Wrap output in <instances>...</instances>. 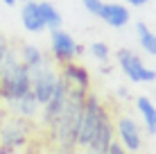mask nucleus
<instances>
[{
  "mask_svg": "<svg viewBox=\"0 0 156 154\" xmlns=\"http://www.w3.org/2000/svg\"><path fill=\"white\" fill-rule=\"evenodd\" d=\"M88 52H90V57H93L95 61H109V45L106 43H102V41H95V43H90L88 48Z\"/></svg>",
  "mask_w": 156,
  "mask_h": 154,
  "instance_id": "obj_19",
  "label": "nucleus"
},
{
  "mask_svg": "<svg viewBox=\"0 0 156 154\" xmlns=\"http://www.w3.org/2000/svg\"><path fill=\"white\" fill-rule=\"evenodd\" d=\"M32 91V70L20 61L18 52L14 48H7L0 68V100L14 104L25 93Z\"/></svg>",
  "mask_w": 156,
  "mask_h": 154,
  "instance_id": "obj_1",
  "label": "nucleus"
},
{
  "mask_svg": "<svg viewBox=\"0 0 156 154\" xmlns=\"http://www.w3.org/2000/svg\"><path fill=\"white\" fill-rule=\"evenodd\" d=\"M57 82H59V75L52 70L50 66H45V63L32 70V93H34V98L39 100L41 107L50 100Z\"/></svg>",
  "mask_w": 156,
  "mask_h": 154,
  "instance_id": "obj_6",
  "label": "nucleus"
},
{
  "mask_svg": "<svg viewBox=\"0 0 156 154\" xmlns=\"http://www.w3.org/2000/svg\"><path fill=\"white\" fill-rule=\"evenodd\" d=\"M104 116H106V109H104V104L100 102V98H95L93 93H88L86 95V102H84L79 134H77V145L79 147H88V143L95 136V131H98V127H100Z\"/></svg>",
  "mask_w": 156,
  "mask_h": 154,
  "instance_id": "obj_3",
  "label": "nucleus"
},
{
  "mask_svg": "<svg viewBox=\"0 0 156 154\" xmlns=\"http://www.w3.org/2000/svg\"><path fill=\"white\" fill-rule=\"evenodd\" d=\"M82 5H84V9L88 14H93V16H98L100 14V9H102V0H82Z\"/></svg>",
  "mask_w": 156,
  "mask_h": 154,
  "instance_id": "obj_20",
  "label": "nucleus"
},
{
  "mask_svg": "<svg viewBox=\"0 0 156 154\" xmlns=\"http://www.w3.org/2000/svg\"><path fill=\"white\" fill-rule=\"evenodd\" d=\"M115 136H118V143L125 147L127 152H138L143 145V134H140V127L133 118L129 116H120L115 123Z\"/></svg>",
  "mask_w": 156,
  "mask_h": 154,
  "instance_id": "obj_8",
  "label": "nucleus"
},
{
  "mask_svg": "<svg viewBox=\"0 0 156 154\" xmlns=\"http://www.w3.org/2000/svg\"><path fill=\"white\" fill-rule=\"evenodd\" d=\"M39 9H41V16H43V23H45V27L48 30H59L61 27V23H63V18H61V14L57 12V7L52 2H39Z\"/></svg>",
  "mask_w": 156,
  "mask_h": 154,
  "instance_id": "obj_18",
  "label": "nucleus"
},
{
  "mask_svg": "<svg viewBox=\"0 0 156 154\" xmlns=\"http://www.w3.org/2000/svg\"><path fill=\"white\" fill-rule=\"evenodd\" d=\"M18 57H20V61H23L30 70H34V68H39V66L45 63V57H43L41 48H36L34 43H25L23 48H20Z\"/></svg>",
  "mask_w": 156,
  "mask_h": 154,
  "instance_id": "obj_16",
  "label": "nucleus"
},
{
  "mask_svg": "<svg viewBox=\"0 0 156 154\" xmlns=\"http://www.w3.org/2000/svg\"><path fill=\"white\" fill-rule=\"evenodd\" d=\"M5 5H9V7H12V5H16V0H2Z\"/></svg>",
  "mask_w": 156,
  "mask_h": 154,
  "instance_id": "obj_25",
  "label": "nucleus"
},
{
  "mask_svg": "<svg viewBox=\"0 0 156 154\" xmlns=\"http://www.w3.org/2000/svg\"><path fill=\"white\" fill-rule=\"evenodd\" d=\"M7 43H0V68H2V59H5V52H7Z\"/></svg>",
  "mask_w": 156,
  "mask_h": 154,
  "instance_id": "obj_23",
  "label": "nucleus"
},
{
  "mask_svg": "<svg viewBox=\"0 0 156 154\" xmlns=\"http://www.w3.org/2000/svg\"><path fill=\"white\" fill-rule=\"evenodd\" d=\"M86 154H88V152H86Z\"/></svg>",
  "mask_w": 156,
  "mask_h": 154,
  "instance_id": "obj_27",
  "label": "nucleus"
},
{
  "mask_svg": "<svg viewBox=\"0 0 156 154\" xmlns=\"http://www.w3.org/2000/svg\"><path fill=\"white\" fill-rule=\"evenodd\" d=\"M68 88H70V84L66 82L61 75H59V82L55 86V91H52L50 100H48L45 104H43V125L45 127H55L57 118L61 116L63 107H66V100H68Z\"/></svg>",
  "mask_w": 156,
  "mask_h": 154,
  "instance_id": "obj_7",
  "label": "nucleus"
},
{
  "mask_svg": "<svg viewBox=\"0 0 156 154\" xmlns=\"http://www.w3.org/2000/svg\"><path fill=\"white\" fill-rule=\"evenodd\" d=\"M113 141H115V129H113V123H111V116L106 113L86 150H88V154H106Z\"/></svg>",
  "mask_w": 156,
  "mask_h": 154,
  "instance_id": "obj_10",
  "label": "nucleus"
},
{
  "mask_svg": "<svg viewBox=\"0 0 156 154\" xmlns=\"http://www.w3.org/2000/svg\"><path fill=\"white\" fill-rule=\"evenodd\" d=\"M57 154H75V150H70V147H59Z\"/></svg>",
  "mask_w": 156,
  "mask_h": 154,
  "instance_id": "obj_24",
  "label": "nucleus"
},
{
  "mask_svg": "<svg viewBox=\"0 0 156 154\" xmlns=\"http://www.w3.org/2000/svg\"><path fill=\"white\" fill-rule=\"evenodd\" d=\"M115 59H118V66H120V70L125 73L127 79H131V82L136 84H149L156 79V70H152V68L145 63L140 57H136L131 50H118L115 52Z\"/></svg>",
  "mask_w": 156,
  "mask_h": 154,
  "instance_id": "obj_4",
  "label": "nucleus"
},
{
  "mask_svg": "<svg viewBox=\"0 0 156 154\" xmlns=\"http://www.w3.org/2000/svg\"><path fill=\"white\" fill-rule=\"evenodd\" d=\"M136 34H138V43L149 57H156V34L147 27L145 23H138L136 25Z\"/></svg>",
  "mask_w": 156,
  "mask_h": 154,
  "instance_id": "obj_17",
  "label": "nucleus"
},
{
  "mask_svg": "<svg viewBox=\"0 0 156 154\" xmlns=\"http://www.w3.org/2000/svg\"><path fill=\"white\" fill-rule=\"evenodd\" d=\"M50 50H52V57L59 66L63 63H70L75 61V57L82 52V48L77 45V41L73 39L68 32H63L61 27L59 30H52V36H50Z\"/></svg>",
  "mask_w": 156,
  "mask_h": 154,
  "instance_id": "obj_5",
  "label": "nucleus"
},
{
  "mask_svg": "<svg viewBox=\"0 0 156 154\" xmlns=\"http://www.w3.org/2000/svg\"><path fill=\"white\" fill-rule=\"evenodd\" d=\"M61 77L66 79L70 86H79V88H86V91H88V86H90V75L82 63H75V61L63 63L61 66Z\"/></svg>",
  "mask_w": 156,
  "mask_h": 154,
  "instance_id": "obj_13",
  "label": "nucleus"
},
{
  "mask_svg": "<svg viewBox=\"0 0 156 154\" xmlns=\"http://www.w3.org/2000/svg\"><path fill=\"white\" fill-rule=\"evenodd\" d=\"M14 109H16V113L20 116V118H25V120H32V118H36L39 116V109H41V104H39V100L34 98V93H25L20 100H16L14 102Z\"/></svg>",
  "mask_w": 156,
  "mask_h": 154,
  "instance_id": "obj_15",
  "label": "nucleus"
},
{
  "mask_svg": "<svg viewBox=\"0 0 156 154\" xmlns=\"http://www.w3.org/2000/svg\"><path fill=\"white\" fill-rule=\"evenodd\" d=\"M20 23H23V27L30 34H41L43 30H48L45 23H43V16H41V9H39L36 0H30V2H25L20 7Z\"/></svg>",
  "mask_w": 156,
  "mask_h": 154,
  "instance_id": "obj_12",
  "label": "nucleus"
},
{
  "mask_svg": "<svg viewBox=\"0 0 156 154\" xmlns=\"http://www.w3.org/2000/svg\"><path fill=\"white\" fill-rule=\"evenodd\" d=\"M86 95H88L86 88H79V86H70L68 88L66 107H63L61 116L57 118L55 127H52L59 147H70V150L77 147V134H79V123H82Z\"/></svg>",
  "mask_w": 156,
  "mask_h": 154,
  "instance_id": "obj_2",
  "label": "nucleus"
},
{
  "mask_svg": "<svg viewBox=\"0 0 156 154\" xmlns=\"http://www.w3.org/2000/svg\"><path fill=\"white\" fill-rule=\"evenodd\" d=\"M20 2H30V0H20Z\"/></svg>",
  "mask_w": 156,
  "mask_h": 154,
  "instance_id": "obj_26",
  "label": "nucleus"
},
{
  "mask_svg": "<svg viewBox=\"0 0 156 154\" xmlns=\"http://www.w3.org/2000/svg\"><path fill=\"white\" fill-rule=\"evenodd\" d=\"M98 18H102L109 27L120 30L129 23L131 14H129V7H125V5H120V2H104L102 9H100V14H98Z\"/></svg>",
  "mask_w": 156,
  "mask_h": 154,
  "instance_id": "obj_11",
  "label": "nucleus"
},
{
  "mask_svg": "<svg viewBox=\"0 0 156 154\" xmlns=\"http://www.w3.org/2000/svg\"><path fill=\"white\" fill-rule=\"evenodd\" d=\"M127 5H131V7H143L145 2H149V0H125Z\"/></svg>",
  "mask_w": 156,
  "mask_h": 154,
  "instance_id": "obj_22",
  "label": "nucleus"
},
{
  "mask_svg": "<svg viewBox=\"0 0 156 154\" xmlns=\"http://www.w3.org/2000/svg\"><path fill=\"white\" fill-rule=\"evenodd\" d=\"M30 136V127L25 123V118H12L7 125L0 129V143L7 150H16V147H23L25 141Z\"/></svg>",
  "mask_w": 156,
  "mask_h": 154,
  "instance_id": "obj_9",
  "label": "nucleus"
},
{
  "mask_svg": "<svg viewBox=\"0 0 156 154\" xmlns=\"http://www.w3.org/2000/svg\"><path fill=\"white\" fill-rule=\"evenodd\" d=\"M136 109L143 118V125L147 129V134H156V104L149 98L140 95V98H136Z\"/></svg>",
  "mask_w": 156,
  "mask_h": 154,
  "instance_id": "obj_14",
  "label": "nucleus"
},
{
  "mask_svg": "<svg viewBox=\"0 0 156 154\" xmlns=\"http://www.w3.org/2000/svg\"><path fill=\"white\" fill-rule=\"evenodd\" d=\"M106 154H127V150H125V147H122V145H120V143H118V141H113V143H111V147H109V152H106Z\"/></svg>",
  "mask_w": 156,
  "mask_h": 154,
  "instance_id": "obj_21",
  "label": "nucleus"
}]
</instances>
